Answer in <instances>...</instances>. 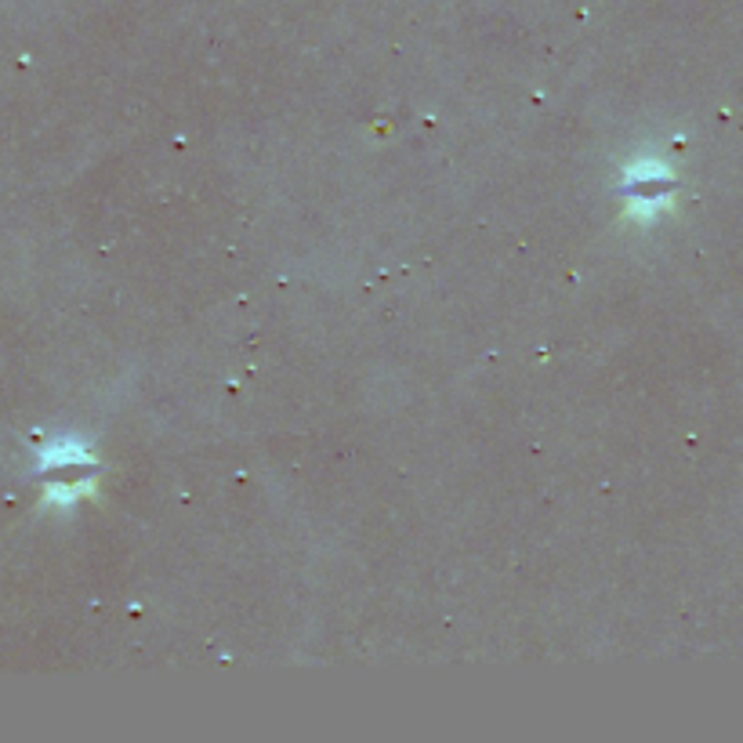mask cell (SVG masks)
I'll list each match as a JSON object with an SVG mask.
<instances>
[{
  "instance_id": "obj_1",
  "label": "cell",
  "mask_w": 743,
  "mask_h": 743,
  "mask_svg": "<svg viewBox=\"0 0 743 743\" xmlns=\"http://www.w3.org/2000/svg\"><path fill=\"white\" fill-rule=\"evenodd\" d=\"M624 193L635 200L638 211H653L660 207L667 193H671V179H667V171L660 168V163H635L632 171H627V185Z\"/></svg>"
}]
</instances>
